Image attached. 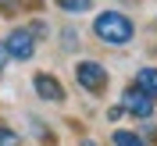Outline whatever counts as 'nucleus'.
Wrapping results in <instances>:
<instances>
[{"label": "nucleus", "instance_id": "f257e3e1", "mask_svg": "<svg viewBox=\"0 0 157 146\" xmlns=\"http://www.w3.org/2000/svg\"><path fill=\"white\" fill-rule=\"evenodd\" d=\"M89 36L97 39L100 47H107V50H125L136 43L139 36V25L132 14H125V11H118V7H104L93 14V21H89Z\"/></svg>", "mask_w": 157, "mask_h": 146}, {"label": "nucleus", "instance_id": "f03ea898", "mask_svg": "<svg viewBox=\"0 0 157 146\" xmlns=\"http://www.w3.org/2000/svg\"><path fill=\"white\" fill-rule=\"evenodd\" d=\"M71 82L78 86V93L100 100L111 89V71H107V64L97 61V57H78L75 64H71Z\"/></svg>", "mask_w": 157, "mask_h": 146}, {"label": "nucleus", "instance_id": "7ed1b4c3", "mask_svg": "<svg viewBox=\"0 0 157 146\" xmlns=\"http://www.w3.org/2000/svg\"><path fill=\"white\" fill-rule=\"evenodd\" d=\"M4 50H7L11 64H29L39 50V39L29 25H11V32L4 36Z\"/></svg>", "mask_w": 157, "mask_h": 146}, {"label": "nucleus", "instance_id": "20e7f679", "mask_svg": "<svg viewBox=\"0 0 157 146\" xmlns=\"http://www.w3.org/2000/svg\"><path fill=\"white\" fill-rule=\"evenodd\" d=\"M118 103L125 107V114L132 118V121H154V118H157V100L147 96V93H143L139 86H132V82L121 89Z\"/></svg>", "mask_w": 157, "mask_h": 146}, {"label": "nucleus", "instance_id": "39448f33", "mask_svg": "<svg viewBox=\"0 0 157 146\" xmlns=\"http://www.w3.org/2000/svg\"><path fill=\"white\" fill-rule=\"evenodd\" d=\"M32 93H36L39 103H50V107L68 103V89L54 71H32Z\"/></svg>", "mask_w": 157, "mask_h": 146}, {"label": "nucleus", "instance_id": "423d86ee", "mask_svg": "<svg viewBox=\"0 0 157 146\" xmlns=\"http://www.w3.org/2000/svg\"><path fill=\"white\" fill-rule=\"evenodd\" d=\"M132 86H139L147 96L157 100V64H139V68L132 71Z\"/></svg>", "mask_w": 157, "mask_h": 146}, {"label": "nucleus", "instance_id": "0eeeda50", "mask_svg": "<svg viewBox=\"0 0 157 146\" xmlns=\"http://www.w3.org/2000/svg\"><path fill=\"white\" fill-rule=\"evenodd\" d=\"M29 136L36 139L39 146H57V132H54L43 118H36V114H29Z\"/></svg>", "mask_w": 157, "mask_h": 146}, {"label": "nucleus", "instance_id": "6e6552de", "mask_svg": "<svg viewBox=\"0 0 157 146\" xmlns=\"http://www.w3.org/2000/svg\"><path fill=\"white\" fill-rule=\"evenodd\" d=\"M111 146H150L147 139L139 136V128H111Z\"/></svg>", "mask_w": 157, "mask_h": 146}, {"label": "nucleus", "instance_id": "1a4fd4ad", "mask_svg": "<svg viewBox=\"0 0 157 146\" xmlns=\"http://www.w3.org/2000/svg\"><path fill=\"white\" fill-rule=\"evenodd\" d=\"M50 4H54L61 14H68V18H82V14L93 11V0H50Z\"/></svg>", "mask_w": 157, "mask_h": 146}, {"label": "nucleus", "instance_id": "9d476101", "mask_svg": "<svg viewBox=\"0 0 157 146\" xmlns=\"http://www.w3.org/2000/svg\"><path fill=\"white\" fill-rule=\"evenodd\" d=\"M21 11H29L25 0H0V18H18Z\"/></svg>", "mask_w": 157, "mask_h": 146}, {"label": "nucleus", "instance_id": "9b49d317", "mask_svg": "<svg viewBox=\"0 0 157 146\" xmlns=\"http://www.w3.org/2000/svg\"><path fill=\"white\" fill-rule=\"evenodd\" d=\"M0 146H21V132L11 128L7 121H0Z\"/></svg>", "mask_w": 157, "mask_h": 146}, {"label": "nucleus", "instance_id": "f8f14e48", "mask_svg": "<svg viewBox=\"0 0 157 146\" xmlns=\"http://www.w3.org/2000/svg\"><path fill=\"white\" fill-rule=\"evenodd\" d=\"M125 118H128V114H125V107H121V103H111V107L104 110V121H107L111 128H118L121 121H125Z\"/></svg>", "mask_w": 157, "mask_h": 146}, {"label": "nucleus", "instance_id": "ddd939ff", "mask_svg": "<svg viewBox=\"0 0 157 146\" xmlns=\"http://www.w3.org/2000/svg\"><path fill=\"white\" fill-rule=\"evenodd\" d=\"M57 36H61V50H71V54L78 50V29H61Z\"/></svg>", "mask_w": 157, "mask_h": 146}, {"label": "nucleus", "instance_id": "4468645a", "mask_svg": "<svg viewBox=\"0 0 157 146\" xmlns=\"http://www.w3.org/2000/svg\"><path fill=\"white\" fill-rule=\"evenodd\" d=\"M139 136L147 139L150 146H157V118L154 121H139Z\"/></svg>", "mask_w": 157, "mask_h": 146}, {"label": "nucleus", "instance_id": "2eb2a0df", "mask_svg": "<svg viewBox=\"0 0 157 146\" xmlns=\"http://www.w3.org/2000/svg\"><path fill=\"white\" fill-rule=\"evenodd\" d=\"M29 29L36 32V39H39V43H43V39L50 36V25H47V18H32V21H29Z\"/></svg>", "mask_w": 157, "mask_h": 146}, {"label": "nucleus", "instance_id": "dca6fc26", "mask_svg": "<svg viewBox=\"0 0 157 146\" xmlns=\"http://www.w3.org/2000/svg\"><path fill=\"white\" fill-rule=\"evenodd\" d=\"M7 64H11V57H7V50H4V39H0V75L7 71Z\"/></svg>", "mask_w": 157, "mask_h": 146}, {"label": "nucleus", "instance_id": "f3484780", "mask_svg": "<svg viewBox=\"0 0 157 146\" xmlns=\"http://www.w3.org/2000/svg\"><path fill=\"white\" fill-rule=\"evenodd\" d=\"M78 146H104V143H100V139H93V136H82V139H78Z\"/></svg>", "mask_w": 157, "mask_h": 146}, {"label": "nucleus", "instance_id": "a211bd4d", "mask_svg": "<svg viewBox=\"0 0 157 146\" xmlns=\"http://www.w3.org/2000/svg\"><path fill=\"white\" fill-rule=\"evenodd\" d=\"M154 32H157V18H154Z\"/></svg>", "mask_w": 157, "mask_h": 146}]
</instances>
